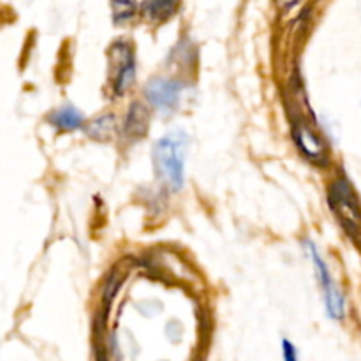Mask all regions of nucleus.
<instances>
[{"label":"nucleus","instance_id":"10","mask_svg":"<svg viewBox=\"0 0 361 361\" xmlns=\"http://www.w3.org/2000/svg\"><path fill=\"white\" fill-rule=\"evenodd\" d=\"M120 4H122V7H118L116 4H113V16H115V21L116 23H126L127 20H130V18L134 16V11H136V7H134V2L133 0H118Z\"/></svg>","mask_w":361,"mask_h":361},{"label":"nucleus","instance_id":"9","mask_svg":"<svg viewBox=\"0 0 361 361\" xmlns=\"http://www.w3.org/2000/svg\"><path fill=\"white\" fill-rule=\"evenodd\" d=\"M307 249H309V256L312 257V261H314V267H316L319 282L323 284V288H324V295H326V293H330V291H335L337 288L334 286V281H331V275H330V271H328L326 263H324V259L321 257L317 247L314 245L312 242H307Z\"/></svg>","mask_w":361,"mask_h":361},{"label":"nucleus","instance_id":"7","mask_svg":"<svg viewBox=\"0 0 361 361\" xmlns=\"http://www.w3.org/2000/svg\"><path fill=\"white\" fill-rule=\"evenodd\" d=\"M178 0H147L143 6L145 14L154 21H164L175 14Z\"/></svg>","mask_w":361,"mask_h":361},{"label":"nucleus","instance_id":"6","mask_svg":"<svg viewBox=\"0 0 361 361\" xmlns=\"http://www.w3.org/2000/svg\"><path fill=\"white\" fill-rule=\"evenodd\" d=\"M51 123L62 130H74L83 126V115L73 106H63L49 116Z\"/></svg>","mask_w":361,"mask_h":361},{"label":"nucleus","instance_id":"5","mask_svg":"<svg viewBox=\"0 0 361 361\" xmlns=\"http://www.w3.org/2000/svg\"><path fill=\"white\" fill-rule=\"evenodd\" d=\"M148 129V111L141 102H134L123 122V130L130 140H140Z\"/></svg>","mask_w":361,"mask_h":361},{"label":"nucleus","instance_id":"8","mask_svg":"<svg viewBox=\"0 0 361 361\" xmlns=\"http://www.w3.org/2000/svg\"><path fill=\"white\" fill-rule=\"evenodd\" d=\"M115 130H116V118L113 115L101 116V118L94 120V122L87 127L88 136L99 141L111 140V137L115 136Z\"/></svg>","mask_w":361,"mask_h":361},{"label":"nucleus","instance_id":"1","mask_svg":"<svg viewBox=\"0 0 361 361\" xmlns=\"http://www.w3.org/2000/svg\"><path fill=\"white\" fill-rule=\"evenodd\" d=\"M187 136L173 133L161 137L154 147V166L162 183L171 190L183 187V162H185Z\"/></svg>","mask_w":361,"mask_h":361},{"label":"nucleus","instance_id":"3","mask_svg":"<svg viewBox=\"0 0 361 361\" xmlns=\"http://www.w3.org/2000/svg\"><path fill=\"white\" fill-rule=\"evenodd\" d=\"M183 83L176 80H154L145 87V95L148 101L161 109L175 108L182 95Z\"/></svg>","mask_w":361,"mask_h":361},{"label":"nucleus","instance_id":"4","mask_svg":"<svg viewBox=\"0 0 361 361\" xmlns=\"http://www.w3.org/2000/svg\"><path fill=\"white\" fill-rule=\"evenodd\" d=\"M293 134H295V141L300 148H302L303 154L307 157L314 159V161H319L324 154L323 143L317 140L316 134L302 122H296L295 127H293Z\"/></svg>","mask_w":361,"mask_h":361},{"label":"nucleus","instance_id":"2","mask_svg":"<svg viewBox=\"0 0 361 361\" xmlns=\"http://www.w3.org/2000/svg\"><path fill=\"white\" fill-rule=\"evenodd\" d=\"M111 66L115 67V94L122 95L133 87L134 76H136V59H134L133 48L127 42H115L109 49Z\"/></svg>","mask_w":361,"mask_h":361},{"label":"nucleus","instance_id":"11","mask_svg":"<svg viewBox=\"0 0 361 361\" xmlns=\"http://www.w3.org/2000/svg\"><path fill=\"white\" fill-rule=\"evenodd\" d=\"M282 353H284V361H298V351L293 342L282 341Z\"/></svg>","mask_w":361,"mask_h":361}]
</instances>
